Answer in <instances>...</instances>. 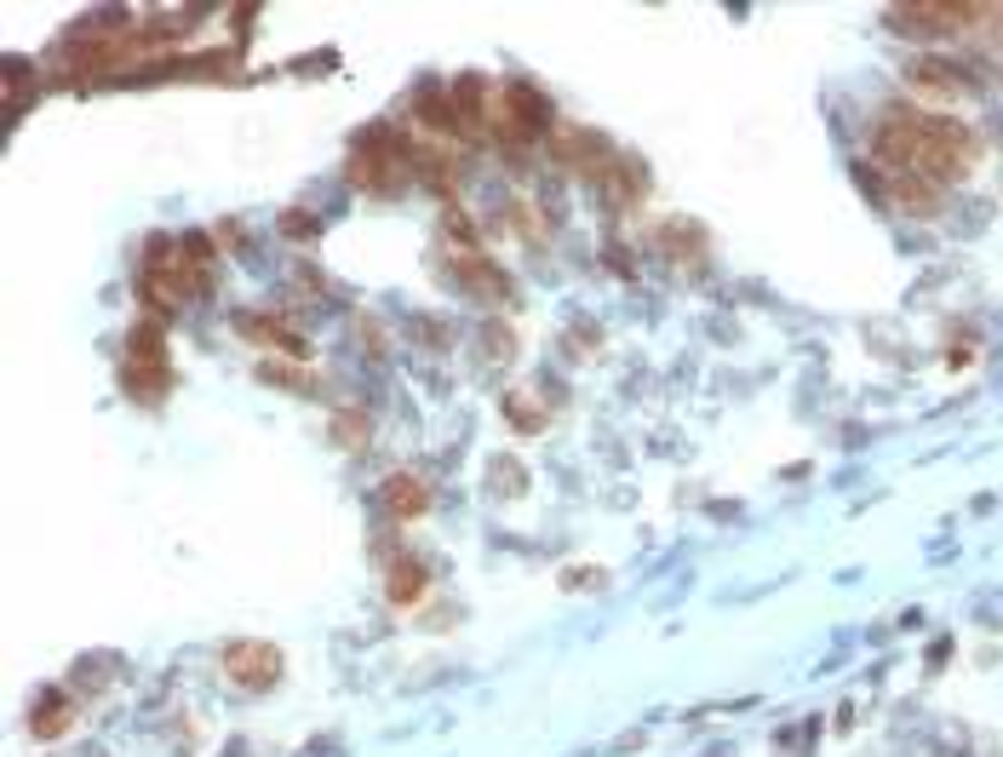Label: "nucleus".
Returning <instances> with one entry per match:
<instances>
[{
    "instance_id": "4",
    "label": "nucleus",
    "mask_w": 1003,
    "mask_h": 757,
    "mask_svg": "<svg viewBox=\"0 0 1003 757\" xmlns=\"http://www.w3.org/2000/svg\"><path fill=\"white\" fill-rule=\"evenodd\" d=\"M224 677L247 688V695H258V688H270L282 677V654L270 643H229L224 648Z\"/></svg>"
},
{
    "instance_id": "3",
    "label": "nucleus",
    "mask_w": 1003,
    "mask_h": 757,
    "mask_svg": "<svg viewBox=\"0 0 1003 757\" xmlns=\"http://www.w3.org/2000/svg\"><path fill=\"white\" fill-rule=\"evenodd\" d=\"M408 173H413L408 144H396L390 133H373V139L356 150V161H350V178H356L361 190H396Z\"/></svg>"
},
{
    "instance_id": "5",
    "label": "nucleus",
    "mask_w": 1003,
    "mask_h": 757,
    "mask_svg": "<svg viewBox=\"0 0 1003 757\" xmlns=\"http://www.w3.org/2000/svg\"><path fill=\"white\" fill-rule=\"evenodd\" d=\"M912 86L918 92H941V98H963V92H975V81H969L958 63H946V58H918L912 63Z\"/></svg>"
},
{
    "instance_id": "2",
    "label": "nucleus",
    "mask_w": 1003,
    "mask_h": 757,
    "mask_svg": "<svg viewBox=\"0 0 1003 757\" xmlns=\"http://www.w3.org/2000/svg\"><path fill=\"white\" fill-rule=\"evenodd\" d=\"M488 121H493V133L505 139V144H528L533 133H545V121H551V104L533 86H505L493 98V110H488Z\"/></svg>"
},
{
    "instance_id": "7",
    "label": "nucleus",
    "mask_w": 1003,
    "mask_h": 757,
    "mask_svg": "<svg viewBox=\"0 0 1003 757\" xmlns=\"http://www.w3.org/2000/svg\"><path fill=\"white\" fill-rule=\"evenodd\" d=\"M385 511H390V516H419V511H424V482H419V477H390Z\"/></svg>"
},
{
    "instance_id": "6",
    "label": "nucleus",
    "mask_w": 1003,
    "mask_h": 757,
    "mask_svg": "<svg viewBox=\"0 0 1003 757\" xmlns=\"http://www.w3.org/2000/svg\"><path fill=\"white\" fill-rule=\"evenodd\" d=\"M242 334H247V339H258L264 350H282V356H305V339H298V334H287L282 321H264V316H242Z\"/></svg>"
},
{
    "instance_id": "1",
    "label": "nucleus",
    "mask_w": 1003,
    "mask_h": 757,
    "mask_svg": "<svg viewBox=\"0 0 1003 757\" xmlns=\"http://www.w3.org/2000/svg\"><path fill=\"white\" fill-rule=\"evenodd\" d=\"M975 161V139L952 115L929 110H889L878 126V167L889 178H923V184H952Z\"/></svg>"
},
{
    "instance_id": "9",
    "label": "nucleus",
    "mask_w": 1003,
    "mask_h": 757,
    "mask_svg": "<svg viewBox=\"0 0 1003 757\" xmlns=\"http://www.w3.org/2000/svg\"><path fill=\"white\" fill-rule=\"evenodd\" d=\"M424 591V569L419 563H396L390 569V603H413Z\"/></svg>"
},
{
    "instance_id": "8",
    "label": "nucleus",
    "mask_w": 1003,
    "mask_h": 757,
    "mask_svg": "<svg viewBox=\"0 0 1003 757\" xmlns=\"http://www.w3.org/2000/svg\"><path fill=\"white\" fill-rule=\"evenodd\" d=\"M70 717H75L70 700H63V695H47V700L35 706V735H63V729H70Z\"/></svg>"
},
{
    "instance_id": "10",
    "label": "nucleus",
    "mask_w": 1003,
    "mask_h": 757,
    "mask_svg": "<svg viewBox=\"0 0 1003 757\" xmlns=\"http://www.w3.org/2000/svg\"><path fill=\"white\" fill-rule=\"evenodd\" d=\"M339 442H350V448L367 442V419H350V413H345V419H339Z\"/></svg>"
}]
</instances>
